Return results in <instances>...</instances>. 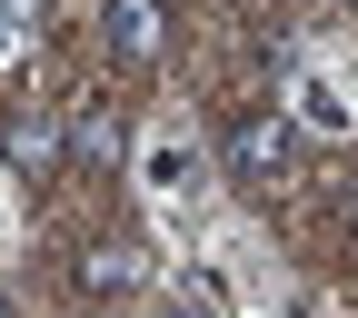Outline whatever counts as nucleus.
Returning <instances> with one entry per match:
<instances>
[{
  "mask_svg": "<svg viewBox=\"0 0 358 318\" xmlns=\"http://www.w3.org/2000/svg\"><path fill=\"white\" fill-rule=\"evenodd\" d=\"M129 179H140V199L169 219V229H209V179H219V159H209V140H199L189 120H150L140 150H129Z\"/></svg>",
  "mask_w": 358,
  "mask_h": 318,
  "instance_id": "nucleus-1",
  "label": "nucleus"
},
{
  "mask_svg": "<svg viewBox=\"0 0 358 318\" xmlns=\"http://www.w3.org/2000/svg\"><path fill=\"white\" fill-rule=\"evenodd\" d=\"M209 159L229 169L239 189H279L289 159H299V120H289V110H239L229 129H219V150H209Z\"/></svg>",
  "mask_w": 358,
  "mask_h": 318,
  "instance_id": "nucleus-2",
  "label": "nucleus"
},
{
  "mask_svg": "<svg viewBox=\"0 0 358 318\" xmlns=\"http://www.w3.org/2000/svg\"><path fill=\"white\" fill-rule=\"evenodd\" d=\"M289 120L319 129V140H348L358 129V70H329V60L289 70Z\"/></svg>",
  "mask_w": 358,
  "mask_h": 318,
  "instance_id": "nucleus-3",
  "label": "nucleus"
},
{
  "mask_svg": "<svg viewBox=\"0 0 358 318\" xmlns=\"http://www.w3.org/2000/svg\"><path fill=\"white\" fill-rule=\"evenodd\" d=\"M100 50L120 70H150L169 50V0H100Z\"/></svg>",
  "mask_w": 358,
  "mask_h": 318,
  "instance_id": "nucleus-4",
  "label": "nucleus"
},
{
  "mask_svg": "<svg viewBox=\"0 0 358 318\" xmlns=\"http://www.w3.org/2000/svg\"><path fill=\"white\" fill-rule=\"evenodd\" d=\"M60 159H70L60 110H0V169H10V179H50Z\"/></svg>",
  "mask_w": 358,
  "mask_h": 318,
  "instance_id": "nucleus-5",
  "label": "nucleus"
},
{
  "mask_svg": "<svg viewBox=\"0 0 358 318\" xmlns=\"http://www.w3.org/2000/svg\"><path fill=\"white\" fill-rule=\"evenodd\" d=\"M70 279H80V298H129V289H150V249L140 239H90Z\"/></svg>",
  "mask_w": 358,
  "mask_h": 318,
  "instance_id": "nucleus-6",
  "label": "nucleus"
},
{
  "mask_svg": "<svg viewBox=\"0 0 358 318\" xmlns=\"http://www.w3.org/2000/svg\"><path fill=\"white\" fill-rule=\"evenodd\" d=\"M60 129H70V150H80V159H110V150H120V120H110V110H70Z\"/></svg>",
  "mask_w": 358,
  "mask_h": 318,
  "instance_id": "nucleus-7",
  "label": "nucleus"
},
{
  "mask_svg": "<svg viewBox=\"0 0 358 318\" xmlns=\"http://www.w3.org/2000/svg\"><path fill=\"white\" fill-rule=\"evenodd\" d=\"M249 308H259V318H329L308 289H249Z\"/></svg>",
  "mask_w": 358,
  "mask_h": 318,
  "instance_id": "nucleus-8",
  "label": "nucleus"
},
{
  "mask_svg": "<svg viewBox=\"0 0 358 318\" xmlns=\"http://www.w3.org/2000/svg\"><path fill=\"white\" fill-rule=\"evenodd\" d=\"M150 318H219V308H199V298H189V289H169V298H159V308H150Z\"/></svg>",
  "mask_w": 358,
  "mask_h": 318,
  "instance_id": "nucleus-9",
  "label": "nucleus"
},
{
  "mask_svg": "<svg viewBox=\"0 0 358 318\" xmlns=\"http://www.w3.org/2000/svg\"><path fill=\"white\" fill-rule=\"evenodd\" d=\"M0 318H10V279H0Z\"/></svg>",
  "mask_w": 358,
  "mask_h": 318,
  "instance_id": "nucleus-10",
  "label": "nucleus"
}]
</instances>
